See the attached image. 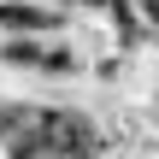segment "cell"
I'll use <instances>...</instances> for the list:
<instances>
[{
    "label": "cell",
    "mask_w": 159,
    "mask_h": 159,
    "mask_svg": "<svg viewBox=\"0 0 159 159\" xmlns=\"http://www.w3.org/2000/svg\"><path fill=\"white\" fill-rule=\"evenodd\" d=\"M124 0H65V12L71 18H83V24H100V18H112Z\"/></svg>",
    "instance_id": "cell-2"
},
{
    "label": "cell",
    "mask_w": 159,
    "mask_h": 159,
    "mask_svg": "<svg viewBox=\"0 0 159 159\" xmlns=\"http://www.w3.org/2000/svg\"><path fill=\"white\" fill-rule=\"evenodd\" d=\"M130 12L142 18V30H148V35L159 30V0H130Z\"/></svg>",
    "instance_id": "cell-4"
},
{
    "label": "cell",
    "mask_w": 159,
    "mask_h": 159,
    "mask_svg": "<svg viewBox=\"0 0 159 159\" xmlns=\"http://www.w3.org/2000/svg\"><path fill=\"white\" fill-rule=\"evenodd\" d=\"M71 24L65 0H0V35H65Z\"/></svg>",
    "instance_id": "cell-1"
},
{
    "label": "cell",
    "mask_w": 159,
    "mask_h": 159,
    "mask_svg": "<svg viewBox=\"0 0 159 159\" xmlns=\"http://www.w3.org/2000/svg\"><path fill=\"white\" fill-rule=\"evenodd\" d=\"M106 159H159V136H153V130H142L136 142H124V148H112Z\"/></svg>",
    "instance_id": "cell-3"
}]
</instances>
